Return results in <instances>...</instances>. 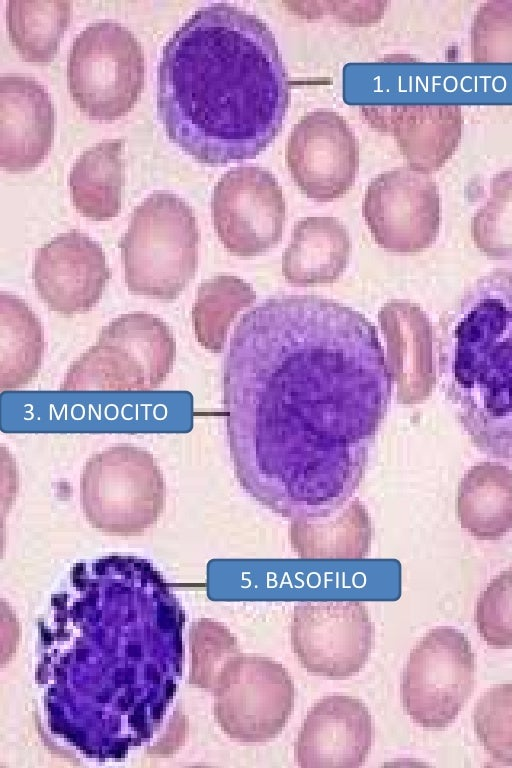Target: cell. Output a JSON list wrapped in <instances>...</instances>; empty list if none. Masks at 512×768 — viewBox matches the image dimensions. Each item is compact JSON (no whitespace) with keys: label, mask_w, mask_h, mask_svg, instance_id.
<instances>
[{"label":"cell","mask_w":512,"mask_h":768,"mask_svg":"<svg viewBox=\"0 0 512 768\" xmlns=\"http://www.w3.org/2000/svg\"><path fill=\"white\" fill-rule=\"evenodd\" d=\"M290 89L268 24L223 2L187 18L157 67V110L168 138L213 165L265 150L282 128Z\"/></svg>","instance_id":"obj_1"},{"label":"cell","mask_w":512,"mask_h":768,"mask_svg":"<svg viewBox=\"0 0 512 768\" xmlns=\"http://www.w3.org/2000/svg\"><path fill=\"white\" fill-rule=\"evenodd\" d=\"M445 399L481 452L512 458V268L476 279L439 319Z\"/></svg>","instance_id":"obj_2"},{"label":"cell","mask_w":512,"mask_h":768,"mask_svg":"<svg viewBox=\"0 0 512 768\" xmlns=\"http://www.w3.org/2000/svg\"><path fill=\"white\" fill-rule=\"evenodd\" d=\"M199 241L192 207L175 193H151L119 242L126 287L148 298H178L195 277Z\"/></svg>","instance_id":"obj_3"},{"label":"cell","mask_w":512,"mask_h":768,"mask_svg":"<svg viewBox=\"0 0 512 768\" xmlns=\"http://www.w3.org/2000/svg\"><path fill=\"white\" fill-rule=\"evenodd\" d=\"M175 354L173 334L162 319L145 312L123 314L71 364L60 390H153L171 372Z\"/></svg>","instance_id":"obj_4"},{"label":"cell","mask_w":512,"mask_h":768,"mask_svg":"<svg viewBox=\"0 0 512 768\" xmlns=\"http://www.w3.org/2000/svg\"><path fill=\"white\" fill-rule=\"evenodd\" d=\"M144 78L141 44L122 24L94 22L74 39L67 59L68 89L87 116L102 121L124 116L139 99Z\"/></svg>","instance_id":"obj_5"},{"label":"cell","mask_w":512,"mask_h":768,"mask_svg":"<svg viewBox=\"0 0 512 768\" xmlns=\"http://www.w3.org/2000/svg\"><path fill=\"white\" fill-rule=\"evenodd\" d=\"M89 523L110 533H137L154 524L165 505V482L153 455L117 445L94 454L81 476Z\"/></svg>","instance_id":"obj_6"},{"label":"cell","mask_w":512,"mask_h":768,"mask_svg":"<svg viewBox=\"0 0 512 768\" xmlns=\"http://www.w3.org/2000/svg\"><path fill=\"white\" fill-rule=\"evenodd\" d=\"M475 656L468 638L452 627H437L411 650L401 681V700L411 720L426 729L455 721L469 699Z\"/></svg>","instance_id":"obj_7"},{"label":"cell","mask_w":512,"mask_h":768,"mask_svg":"<svg viewBox=\"0 0 512 768\" xmlns=\"http://www.w3.org/2000/svg\"><path fill=\"white\" fill-rule=\"evenodd\" d=\"M294 693L293 679L280 662L241 653L224 666L217 680L215 716L231 739L265 743L285 728Z\"/></svg>","instance_id":"obj_8"},{"label":"cell","mask_w":512,"mask_h":768,"mask_svg":"<svg viewBox=\"0 0 512 768\" xmlns=\"http://www.w3.org/2000/svg\"><path fill=\"white\" fill-rule=\"evenodd\" d=\"M293 652L310 674L329 678L356 675L366 664L375 629L358 600L305 601L294 606Z\"/></svg>","instance_id":"obj_9"},{"label":"cell","mask_w":512,"mask_h":768,"mask_svg":"<svg viewBox=\"0 0 512 768\" xmlns=\"http://www.w3.org/2000/svg\"><path fill=\"white\" fill-rule=\"evenodd\" d=\"M362 213L375 242L385 251H424L439 235L438 185L429 174L410 167L385 171L369 183Z\"/></svg>","instance_id":"obj_10"},{"label":"cell","mask_w":512,"mask_h":768,"mask_svg":"<svg viewBox=\"0 0 512 768\" xmlns=\"http://www.w3.org/2000/svg\"><path fill=\"white\" fill-rule=\"evenodd\" d=\"M211 212L219 240L236 256H256L281 241L286 204L267 169L243 166L225 172L214 186Z\"/></svg>","instance_id":"obj_11"},{"label":"cell","mask_w":512,"mask_h":768,"mask_svg":"<svg viewBox=\"0 0 512 768\" xmlns=\"http://www.w3.org/2000/svg\"><path fill=\"white\" fill-rule=\"evenodd\" d=\"M289 172L303 194L319 202L344 196L359 169V146L347 121L318 109L294 125L285 150Z\"/></svg>","instance_id":"obj_12"},{"label":"cell","mask_w":512,"mask_h":768,"mask_svg":"<svg viewBox=\"0 0 512 768\" xmlns=\"http://www.w3.org/2000/svg\"><path fill=\"white\" fill-rule=\"evenodd\" d=\"M32 276L38 296L50 310L74 315L88 312L99 302L110 270L101 245L72 230L38 249Z\"/></svg>","instance_id":"obj_13"},{"label":"cell","mask_w":512,"mask_h":768,"mask_svg":"<svg viewBox=\"0 0 512 768\" xmlns=\"http://www.w3.org/2000/svg\"><path fill=\"white\" fill-rule=\"evenodd\" d=\"M374 727L360 699L330 695L308 711L294 744V758L302 768H358L367 759Z\"/></svg>","instance_id":"obj_14"},{"label":"cell","mask_w":512,"mask_h":768,"mask_svg":"<svg viewBox=\"0 0 512 768\" xmlns=\"http://www.w3.org/2000/svg\"><path fill=\"white\" fill-rule=\"evenodd\" d=\"M371 128L391 133L409 167L438 171L456 151L462 132L461 107L454 103H402L364 106Z\"/></svg>","instance_id":"obj_15"},{"label":"cell","mask_w":512,"mask_h":768,"mask_svg":"<svg viewBox=\"0 0 512 768\" xmlns=\"http://www.w3.org/2000/svg\"><path fill=\"white\" fill-rule=\"evenodd\" d=\"M55 110L46 88L35 78H0V166L9 172L37 167L51 150Z\"/></svg>","instance_id":"obj_16"},{"label":"cell","mask_w":512,"mask_h":768,"mask_svg":"<svg viewBox=\"0 0 512 768\" xmlns=\"http://www.w3.org/2000/svg\"><path fill=\"white\" fill-rule=\"evenodd\" d=\"M378 320L387 343V365L397 384L398 401L419 403L436 384L431 322L416 303L391 300L384 304Z\"/></svg>","instance_id":"obj_17"},{"label":"cell","mask_w":512,"mask_h":768,"mask_svg":"<svg viewBox=\"0 0 512 768\" xmlns=\"http://www.w3.org/2000/svg\"><path fill=\"white\" fill-rule=\"evenodd\" d=\"M351 240L336 217L310 216L297 221L283 252L282 274L294 286L336 282L345 271Z\"/></svg>","instance_id":"obj_18"},{"label":"cell","mask_w":512,"mask_h":768,"mask_svg":"<svg viewBox=\"0 0 512 768\" xmlns=\"http://www.w3.org/2000/svg\"><path fill=\"white\" fill-rule=\"evenodd\" d=\"M457 515L474 538H502L512 528V470L496 462L471 467L458 485Z\"/></svg>","instance_id":"obj_19"},{"label":"cell","mask_w":512,"mask_h":768,"mask_svg":"<svg viewBox=\"0 0 512 768\" xmlns=\"http://www.w3.org/2000/svg\"><path fill=\"white\" fill-rule=\"evenodd\" d=\"M123 139H106L82 152L69 174L72 203L94 221L116 217L124 186Z\"/></svg>","instance_id":"obj_20"},{"label":"cell","mask_w":512,"mask_h":768,"mask_svg":"<svg viewBox=\"0 0 512 768\" xmlns=\"http://www.w3.org/2000/svg\"><path fill=\"white\" fill-rule=\"evenodd\" d=\"M44 353L41 322L27 303L0 292V388L13 390L37 375Z\"/></svg>","instance_id":"obj_21"},{"label":"cell","mask_w":512,"mask_h":768,"mask_svg":"<svg viewBox=\"0 0 512 768\" xmlns=\"http://www.w3.org/2000/svg\"><path fill=\"white\" fill-rule=\"evenodd\" d=\"M71 18V1L9 0L6 20L9 38L22 58L47 63L58 52Z\"/></svg>","instance_id":"obj_22"},{"label":"cell","mask_w":512,"mask_h":768,"mask_svg":"<svg viewBox=\"0 0 512 768\" xmlns=\"http://www.w3.org/2000/svg\"><path fill=\"white\" fill-rule=\"evenodd\" d=\"M256 300L252 286L232 275H219L203 281L192 308V321L198 343L214 353L223 350L231 322L238 312Z\"/></svg>","instance_id":"obj_23"},{"label":"cell","mask_w":512,"mask_h":768,"mask_svg":"<svg viewBox=\"0 0 512 768\" xmlns=\"http://www.w3.org/2000/svg\"><path fill=\"white\" fill-rule=\"evenodd\" d=\"M471 231L475 245L488 258L512 259V169L492 177L489 197L473 216Z\"/></svg>","instance_id":"obj_24"},{"label":"cell","mask_w":512,"mask_h":768,"mask_svg":"<svg viewBox=\"0 0 512 768\" xmlns=\"http://www.w3.org/2000/svg\"><path fill=\"white\" fill-rule=\"evenodd\" d=\"M473 725L491 758L512 766V683L494 685L478 699Z\"/></svg>","instance_id":"obj_25"},{"label":"cell","mask_w":512,"mask_h":768,"mask_svg":"<svg viewBox=\"0 0 512 768\" xmlns=\"http://www.w3.org/2000/svg\"><path fill=\"white\" fill-rule=\"evenodd\" d=\"M471 54L476 64L512 63V1L482 3L474 13Z\"/></svg>","instance_id":"obj_26"},{"label":"cell","mask_w":512,"mask_h":768,"mask_svg":"<svg viewBox=\"0 0 512 768\" xmlns=\"http://www.w3.org/2000/svg\"><path fill=\"white\" fill-rule=\"evenodd\" d=\"M475 623L488 645L512 647V566L492 579L479 596Z\"/></svg>","instance_id":"obj_27"}]
</instances>
